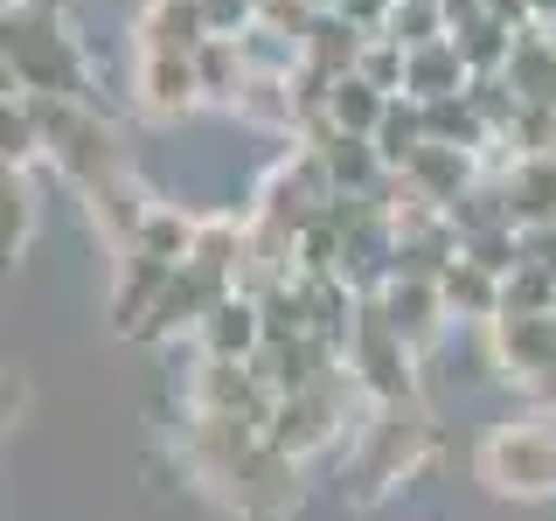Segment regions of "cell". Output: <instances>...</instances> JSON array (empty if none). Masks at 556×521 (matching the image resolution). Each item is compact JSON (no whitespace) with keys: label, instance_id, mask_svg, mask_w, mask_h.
Segmentation results:
<instances>
[{"label":"cell","instance_id":"1","mask_svg":"<svg viewBox=\"0 0 556 521\" xmlns=\"http://www.w3.org/2000/svg\"><path fill=\"white\" fill-rule=\"evenodd\" d=\"M480 480L494 486V494H515V500H549L556 494V431L543 417L501 424L494 439L480 445Z\"/></svg>","mask_w":556,"mask_h":521},{"label":"cell","instance_id":"2","mask_svg":"<svg viewBox=\"0 0 556 521\" xmlns=\"http://www.w3.org/2000/svg\"><path fill=\"white\" fill-rule=\"evenodd\" d=\"M8 69L22 77L28 98H84V69L70 35L56 22H35L28 8L8 14Z\"/></svg>","mask_w":556,"mask_h":521},{"label":"cell","instance_id":"3","mask_svg":"<svg viewBox=\"0 0 556 521\" xmlns=\"http://www.w3.org/2000/svg\"><path fill=\"white\" fill-rule=\"evenodd\" d=\"M348 369H362V382H369L382 404H396V396L410 390V341L396 334V320L382 313V300L355 306V327H348Z\"/></svg>","mask_w":556,"mask_h":521},{"label":"cell","instance_id":"4","mask_svg":"<svg viewBox=\"0 0 556 521\" xmlns=\"http://www.w3.org/2000/svg\"><path fill=\"white\" fill-rule=\"evenodd\" d=\"M195 334H202L208 361H251L257 347H265V334H271V327H265V300H251V292H223V300L202 313Z\"/></svg>","mask_w":556,"mask_h":521},{"label":"cell","instance_id":"5","mask_svg":"<svg viewBox=\"0 0 556 521\" xmlns=\"http://www.w3.org/2000/svg\"><path fill=\"white\" fill-rule=\"evenodd\" d=\"M139 112L153 118H181L202 104V69L195 56H174V49H139Z\"/></svg>","mask_w":556,"mask_h":521},{"label":"cell","instance_id":"6","mask_svg":"<svg viewBox=\"0 0 556 521\" xmlns=\"http://www.w3.org/2000/svg\"><path fill=\"white\" fill-rule=\"evenodd\" d=\"M494 361L521 382H535L556 361V313H494Z\"/></svg>","mask_w":556,"mask_h":521},{"label":"cell","instance_id":"7","mask_svg":"<svg viewBox=\"0 0 556 521\" xmlns=\"http://www.w3.org/2000/svg\"><path fill=\"white\" fill-rule=\"evenodd\" d=\"M320 439H334V382H313V390H292L271 404V424H265L271 452H306Z\"/></svg>","mask_w":556,"mask_h":521},{"label":"cell","instance_id":"8","mask_svg":"<svg viewBox=\"0 0 556 521\" xmlns=\"http://www.w3.org/2000/svg\"><path fill=\"white\" fill-rule=\"evenodd\" d=\"M376 300H382V313L396 320V334H404L410 347H425V341L452 320V313H445V292H439V278H417V271H390Z\"/></svg>","mask_w":556,"mask_h":521},{"label":"cell","instance_id":"9","mask_svg":"<svg viewBox=\"0 0 556 521\" xmlns=\"http://www.w3.org/2000/svg\"><path fill=\"white\" fill-rule=\"evenodd\" d=\"M466 181H473V153H466V147H439V139H431V147L404 167V195L410 202H431V208H459L466 202Z\"/></svg>","mask_w":556,"mask_h":521},{"label":"cell","instance_id":"10","mask_svg":"<svg viewBox=\"0 0 556 521\" xmlns=\"http://www.w3.org/2000/svg\"><path fill=\"white\" fill-rule=\"evenodd\" d=\"M508 84L521 91V104H549L556 112V22H529L515 35Z\"/></svg>","mask_w":556,"mask_h":521},{"label":"cell","instance_id":"11","mask_svg":"<svg viewBox=\"0 0 556 521\" xmlns=\"http://www.w3.org/2000/svg\"><path fill=\"white\" fill-rule=\"evenodd\" d=\"M501 285H508V278L486 271L473 251H459L439 271V292H445V313H452V320H494V313H501Z\"/></svg>","mask_w":556,"mask_h":521},{"label":"cell","instance_id":"12","mask_svg":"<svg viewBox=\"0 0 556 521\" xmlns=\"http://www.w3.org/2000/svg\"><path fill=\"white\" fill-rule=\"evenodd\" d=\"M501 202L508 216L529 230V223H556V153H515V174L501 181Z\"/></svg>","mask_w":556,"mask_h":521},{"label":"cell","instance_id":"13","mask_svg":"<svg viewBox=\"0 0 556 521\" xmlns=\"http://www.w3.org/2000/svg\"><path fill=\"white\" fill-rule=\"evenodd\" d=\"M466 84H473V63L459 56V42L452 35H439V42H425V49H410V77H404V91L410 98H459Z\"/></svg>","mask_w":556,"mask_h":521},{"label":"cell","instance_id":"14","mask_svg":"<svg viewBox=\"0 0 556 521\" xmlns=\"http://www.w3.org/2000/svg\"><path fill=\"white\" fill-rule=\"evenodd\" d=\"M382 112H390V91H376L362 69H348L334 91H327V112L313 118V126H334V132H362V139H376Z\"/></svg>","mask_w":556,"mask_h":521},{"label":"cell","instance_id":"15","mask_svg":"<svg viewBox=\"0 0 556 521\" xmlns=\"http://www.w3.org/2000/svg\"><path fill=\"white\" fill-rule=\"evenodd\" d=\"M195 69H202V98L208 104H243V91H251V77H257L237 35H208L195 49Z\"/></svg>","mask_w":556,"mask_h":521},{"label":"cell","instance_id":"16","mask_svg":"<svg viewBox=\"0 0 556 521\" xmlns=\"http://www.w3.org/2000/svg\"><path fill=\"white\" fill-rule=\"evenodd\" d=\"M208 42V22L202 8H174V0H147L139 14V49H174V56H195Z\"/></svg>","mask_w":556,"mask_h":521},{"label":"cell","instance_id":"17","mask_svg":"<svg viewBox=\"0 0 556 521\" xmlns=\"http://www.w3.org/2000/svg\"><path fill=\"white\" fill-rule=\"evenodd\" d=\"M501 313H556V271L521 257L508 271V285H501Z\"/></svg>","mask_w":556,"mask_h":521},{"label":"cell","instance_id":"18","mask_svg":"<svg viewBox=\"0 0 556 521\" xmlns=\"http://www.w3.org/2000/svg\"><path fill=\"white\" fill-rule=\"evenodd\" d=\"M8 257L28 243V230H35V188H28V167H8Z\"/></svg>","mask_w":556,"mask_h":521},{"label":"cell","instance_id":"19","mask_svg":"<svg viewBox=\"0 0 556 521\" xmlns=\"http://www.w3.org/2000/svg\"><path fill=\"white\" fill-rule=\"evenodd\" d=\"M265 14V0H202V22H208V35H243Z\"/></svg>","mask_w":556,"mask_h":521},{"label":"cell","instance_id":"20","mask_svg":"<svg viewBox=\"0 0 556 521\" xmlns=\"http://www.w3.org/2000/svg\"><path fill=\"white\" fill-rule=\"evenodd\" d=\"M521 257L543 265V271H556V223H529V230H521Z\"/></svg>","mask_w":556,"mask_h":521},{"label":"cell","instance_id":"21","mask_svg":"<svg viewBox=\"0 0 556 521\" xmlns=\"http://www.w3.org/2000/svg\"><path fill=\"white\" fill-rule=\"evenodd\" d=\"M535 390H543V396H549V404H556V361H549V369H543V376H535Z\"/></svg>","mask_w":556,"mask_h":521},{"label":"cell","instance_id":"22","mask_svg":"<svg viewBox=\"0 0 556 521\" xmlns=\"http://www.w3.org/2000/svg\"><path fill=\"white\" fill-rule=\"evenodd\" d=\"M306 8H313V14H327V8H341V0H306Z\"/></svg>","mask_w":556,"mask_h":521},{"label":"cell","instance_id":"23","mask_svg":"<svg viewBox=\"0 0 556 521\" xmlns=\"http://www.w3.org/2000/svg\"><path fill=\"white\" fill-rule=\"evenodd\" d=\"M174 8H202V0H174Z\"/></svg>","mask_w":556,"mask_h":521},{"label":"cell","instance_id":"24","mask_svg":"<svg viewBox=\"0 0 556 521\" xmlns=\"http://www.w3.org/2000/svg\"><path fill=\"white\" fill-rule=\"evenodd\" d=\"M549 153H556V147H549Z\"/></svg>","mask_w":556,"mask_h":521}]
</instances>
